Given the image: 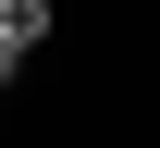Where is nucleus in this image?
<instances>
[{"mask_svg": "<svg viewBox=\"0 0 160 148\" xmlns=\"http://www.w3.org/2000/svg\"><path fill=\"white\" fill-rule=\"evenodd\" d=\"M49 37V0H0V86L25 74V49Z\"/></svg>", "mask_w": 160, "mask_h": 148, "instance_id": "obj_1", "label": "nucleus"}]
</instances>
